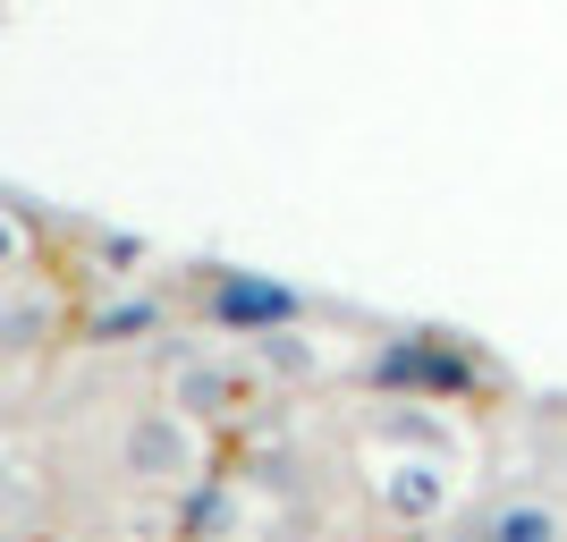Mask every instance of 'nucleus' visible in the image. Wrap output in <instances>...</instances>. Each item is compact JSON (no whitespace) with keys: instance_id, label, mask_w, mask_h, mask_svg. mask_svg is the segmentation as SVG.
Listing matches in <instances>:
<instances>
[{"instance_id":"f257e3e1","label":"nucleus","mask_w":567,"mask_h":542,"mask_svg":"<svg viewBox=\"0 0 567 542\" xmlns=\"http://www.w3.org/2000/svg\"><path fill=\"white\" fill-rule=\"evenodd\" d=\"M567 525L550 518V509H499L492 518V542H559Z\"/></svg>"}]
</instances>
